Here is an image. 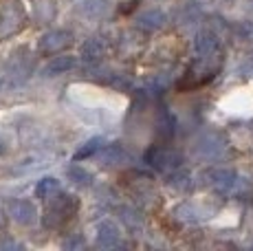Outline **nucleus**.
Instances as JSON below:
<instances>
[{"label":"nucleus","instance_id":"nucleus-13","mask_svg":"<svg viewBox=\"0 0 253 251\" xmlns=\"http://www.w3.org/2000/svg\"><path fill=\"white\" fill-rule=\"evenodd\" d=\"M99 157L106 166H115V163H121V161H128V152L119 146V143H113V146H104L99 150Z\"/></svg>","mask_w":253,"mask_h":251},{"label":"nucleus","instance_id":"nucleus-2","mask_svg":"<svg viewBox=\"0 0 253 251\" xmlns=\"http://www.w3.org/2000/svg\"><path fill=\"white\" fill-rule=\"evenodd\" d=\"M27 22V11L20 0H0V38L16 36Z\"/></svg>","mask_w":253,"mask_h":251},{"label":"nucleus","instance_id":"nucleus-20","mask_svg":"<svg viewBox=\"0 0 253 251\" xmlns=\"http://www.w3.org/2000/svg\"><path fill=\"white\" fill-rule=\"evenodd\" d=\"M233 33H236L238 40L253 42V22H238V25L233 27Z\"/></svg>","mask_w":253,"mask_h":251},{"label":"nucleus","instance_id":"nucleus-15","mask_svg":"<svg viewBox=\"0 0 253 251\" xmlns=\"http://www.w3.org/2000/svg\"><path fill=\"white\" fill-rule=\"evenodd\" d=\"M119 218L130 231L143 229V218H141V214L134 209V207H119Z\"/></svg>","mask_w":253,"mask_h":251},{"label":"nucleus","instance_id":"nucleus-6","mask_svg":"<svg viewBox=\"0 0 253 251\" xmlns=\"http://www.w3.org/2000/svg\"><path fill=\"white\" fill-rule=\"evenodd\" d=\"M9 211H11L13 220L22 227H31L38 223V209L31 201L27 199H18V201H11L9 203Z\"/></svg>","mask_w":253,"mask_h":251},{"label":"nucleus","instance_id":"nucleus-9","mask_svg":"<svg viewBox=\"0 0 253 251\" xmlns=\"http://www.w3.org/2000/svg\"><path fill=\"white\" fill-rule=\"evenodd\" d=\"M97 245L99 247H117L119 245V227L113 220H101L97 225Z\"/></svg>","mask_w":253,"mask_h":251},{"label":"nucleus","instance_id":"nucleus-19","mask_svg":"<svg viewBox=\"0 0 253 251\" xmlns=\"http://www.w3.org/2000/svg\"><path fill=\"white\" fill-rule=\"evenodd\" d=\"M169 185L176 187V190H181V192H185V190H189V187H192V178H189L187 172H174V174L169 176Z\"/></svg>","mask_w":253,"mask_h":251},{"label":"nucleus","instance_id":"nucleus-22","mask_svg":"<svg viewBox=\"0 0 253 251\" xmlns=\"http://www.w3.org/2000/svg\"><path fill=\"white\" fill-rule=\"evenodd\" d=\"M4 227H7V216H4V211L0 209V231H2Z\"/></svg>","mask_w":253,"mask_h":251},{"label":"nucleus","instance_id":"nucleus-18","mask_svg":"<svg viewBox=\"0 0 253 251\" xmlns=\"http://www.w3.org/2000/svg\"><path fill=\"white\" fill-rule=\"evenodd\" d=\"M66 176H69L71 183H75L80 187H88L92 183V174L88 170H84L82 166H69L66 167Z\"/></svg>","mask_w":253,"mask_h":251},{"label":"nucleus","instance_id":"nucleus-16","mask_svg":"<svg viewBox=\"0 0 253 251\" xmlns=\"http://www.w3.org/2000/svg\"><path fill=\"white\" fill-rule=\"evenodd\" d=\"M104 146H106L104 137H92V139H88V141H86L84 146H82L75 154H73V159H75V161H82V159H88V157H92V154L99 152Z\"/></svg>","mask_w":253,"mask_h":251},{"label":"nucleus","instance_id":"nucleus-7","mask_svg":"<svg viewBox=\"0 0 253 251\" xmlns=\"http://www.w3.org/2000/svg\"><path fill=\"white\" fill-rule=\"evenodd\" d=\"M196 152L201 154V157H207V159L218 157V154L225 152V139L216 132L203 134V137L196 141Z\"/></svg>","mask_w":253,"mask_h":251},{"label":"nucleus","instance_id":"nucleus-5","mask_svg":"<svg viewBox=\"0 0 253 251\" xmlns=\"http://www.w3.org/2000/svg\"><path fill=\"white\" fill-rule=\"evenodd\" d=\"M73 44V33L66 29H53V31L44 33L38 42V51L44 55H55V53L64 51L66 46Z\"/></svg>","mask_w":253,"mask_h":251},{"label":"nucleus","instance_id":"nucleus-8","mask_svg":"<svg viewBox=\"0 0 253 251\" xmlns=\"http://www.w3.org/2000/svg\"><path fill=\"white\" fill-rule=\"evenodd\" d=\"M165 22H168V16L161 9H148L137 16V27L145 29V31H159L165 27Z\"/></svg>","mask_w":253,"mask_h":251},{"label":"nucleus","instance_id":"nucleus-21","mask_svg":"<svg viewBox=\"0 0 253 251\" xmlns=\"http://www.w3.org/2000/svg\"><path fill=\"white\" fill-rule=\"evenodd\" d=\"M240 73L245 77H253V55H249L245 62L240 64Z\"/></svg>","mask_w":253,"mask_h":251},{"label":"nucleus","instance_id":"nucleus-17","mask_svg":"<svg viewBox=\"0 0 253 251\" xmlns=\"http://www.w3.org/2000/svg\"><path fill=\"white\" fill-rule=\"evenodd\" d=\"M108 0H86V2L80 4V13H84L88 18H99L108 11Z\"/></svg>","mask_w":253,"mask_h":251},{"label":"nucleus","instance_id":"nucleus-1","mask_svg":"<svg viewBox=\"0 0 253 251\" xmlns=\"http://www.w3.org/2000/svg\"><path fill=\"white\" fill-rule=\"evenodd\" d=\"M80 209V201L73 194H62L57 192L55 196H51L44 207V225L48 229H64L73 218L77 216Z\"/></svg>","mask_w":253,"mask_h":251},{"label":"nucleus","instance_id":"nucleus-12","mask_svg":"<svg viewBox=\"0 0 253 251\" xmlns=\"http://www.w3.org/2000/svg\"><path fill=\"white\" fill-rule=\"evenodd\" d=\"M75 66H77V60L73 55H60V57H53V60L44 66V71H42V73L48 75V77H53V75L66 73V71H73Z\"/></svg>","mask_w":253,"mask_h":251},{"label":"nucleus","instance_id":"nucleus-23","mask_svg":"<svg viewBox=\"0 0 253 251\" xmlns=\"http://www.w3.org/2000/svg\"><path fill=\"white\" fill-rule=\"evenodd\" d=\"M77 245H84V240H71V243H66V247H77Z\"/></svg>","mask_w":253,"mask_h":251},{"label":"nucleus","instance_id":"nucleus-11","mask_svg":"<svg viewBox=\"0 0 253 251\" xmlns=\"http://www.w3.org/2000/svg\"><path fill=\"white\" fill-rule=\"evenodd\" d=\"M104 51H106V42L101 38H90V40H86L82 44V57H84V62H90V64L99 62L104 57Z\"/></svg>","mask_w":253,"mask_h":251},{"label":"nucleus","instance_id":"nucleus-14","mask_svg":"<svg viewBox=\"0 0 253 251\" xmlns=\"http://www.w3.org/2000/svg\"><path fill=\"white\" fill-rule=\"evenodd\" d=\"M57 192H60V181H57L55 176H44L38 181L36 185V196L42 201H48L51 196H55Z\"/></svg>","mask_w":253,"mask_h":251},{"label":"nucleus","instance_id":"nucleus-24","mask_svg":"<svg viewBox=\"0 0 253 251\" xmlns=\"http://www.w3.org/2000/svg\"><path fill=\"white\" fill-rule=\"evenodd\" d=\"M7 152V146H4V141H2V137H0V157Z\"/></svg>","mask_w":253,"mask_h":251},{"label":"nucleus","instance_id":"nucleus-3","mask_svg":"<svg viewBox=\"0 0 253 251\" xmlns=\"http://www.w3.org/2000/svg\"><path fill=\"white\" fill-rule=\"evenodd\" d=\"M205 183L209 187H213L220 194H236L242 187L240 176L233 170H227V167H211V170L205 172Z\"/></svg>","mask_w":253,"mask_h":251},{"label":"nucleus","instance_id":"nucleus-4","mask_svg":"<svg viewBox=\"0 0 253 251\" xmlns=\"http://www.w3.org/2000/svg\"><path fill=\"white\" fill-rule=\"evenodd\" d=\"M145 163L152 166L154 170H161V172H169V170H178L183 163L181 152L172 150V148H150L145 152Z\"/></svg>","mask_w":253,"mask_h":251},{"label":"nucleus","instance_id":"nucleus-10","mask_svg":"<svg viewBox=\"0 0 253 251\" xmlns=\"http://www.w3.org/2000/svg\"><path fill=\"white\" fill-rule=\"evenodd\" d=\"M194 46H196V53L198 55H218L220 53V42H218V38L213 36L211 31H201L196 36V40H194Z\"/></svg>","mask_w":253,"mask_h":251}]
</instances>
